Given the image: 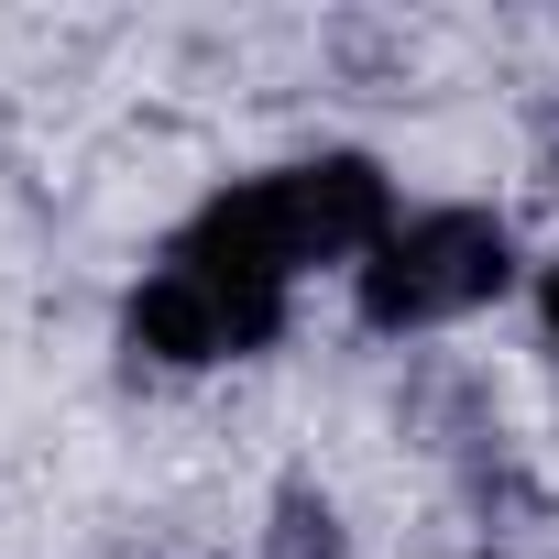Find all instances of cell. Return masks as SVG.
<instances>
[{
	"instance_id": "cell-1",
	"label": "cell",
	"mask_w": 559,
	"mask_h": 559,
	"mask_svg": "<svg viewBox=\"0 0 559 559\" xmlns=\"http://www.w3.org/2000/svg\"><path fill=\"white\" fill-rule=\"evenodd\" d=\"M297 274H308V263H297L286 219H274V187H263V176H252V187H219V198L165 241V263L132 286L121 341H132L143 362H165V373L252 362V352L286 341Z\"/></svg>"
},
{
	"instance_id": "cell-4",
	"label": "cell",
	"mask_w": 559,
	"mask_h": 559,
	"mask_svg": "<svg viewBox=\"0 0 559 559\" xmlns=\"http://www.w3.org/2000/svg\"><path fill=\"white\" fill-rule=\"evenodd\" d=\"M537 319H548V352H559V263H548V286H537Z\"/></svg>"
},
{
	"instance_id": "cell-2",
	"label": "cell",
	"mask_w": 559,
	"mask_h": 559,
	"mask_svg": "<svg viewBox=\"0 0 559 559\" xmlns=\"http://www.w3.org/2000/svg\"><path fill=\"white\" fill-rule=\"evenodd\" d=\"M515 286V230L493 219V209H417V219H395L373 252H362V274H352V308H362V330H439V319H472V308H493Z\"/></svg>"
},
{
	"instance_id": "cell-3",
	"label": "cell",
	"mask_w": 559,
	"mask_h": 559,
	"mask_svg": "<svg viewBox=\"0 0 559 559\" xmlns=\"http://www.w3.org/2000/svg\"><path fill=\"white\" fill-rule=\"evenodd\" d=\"M263 187H274V219H286L297 263H352L362 274V252L395 230V187H384L373 154H308V165H274Z\"/></svg>"
}]
</instances>
